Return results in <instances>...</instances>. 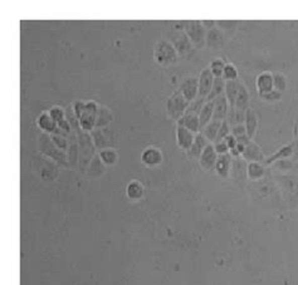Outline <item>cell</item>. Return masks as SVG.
Listing matches in <instances>:
<instances>
[{
  "label": "cell",
  "mask_w": 298,
  "mask_h": 285,
  "mask_svg": "<svg viewBox=\"0 0 298 285\" xmlns=\"http://www.w3.org/2000/svg\"><path fill=\"white\" fill-rule=\"evenodd\" d=\"M37 143H38V151H39L40 155L45 156V157L50 158L52 161H54L58 166H62V167H69L67 160V152L59 150L57 146L54 145V142L50 138V135L44 132H40L37 137Z\"/></svg>",
  "instance_id": "cell-1"
},
{
  "label": "cell",
  "mask_w": 298,
  "mask_h": 285,
  "mask_svg": "<svg viewBox=\"0 0 298 285\" xmlns=\"http://www.w3.org/2000/svg\"><path fill=\"white\" fill-rule=\"evenodd\" d=\"M154 59L158 64L168 67V65L178 63L179 54L173 43L166 39H160L156 42L155 48H154Z\"/></svg>",
  "instance_id": "cell-2"
},
{
  "label": "cell",
  "mask_w": 298,
  "mask_h": 285,
  "mask_svg": "<svg viewBox=\"0 0 298 285\" xmlns=\"http://www.w3.org/2000/svg\"><path fill=\"white\" fill-rule=\"evenodd\" d=\"M184 32L190 39L191 44L196 49H201L206 45V34L208 30L201 24V20H188L184 24Z\"/></svg>",
  "instance_id": "cell-3"
},
{
  "label": "cell",
  "mask_w": 298,
  "mask_h": 285,
  "mask_svg": "<svg viewBox=\"0 0 298 285\" xmlns=\"http://www.w3.org/2000/svg\"><path fill=\"white\" fill-rule=\"evenodd\" d=\"M189 105L190 103L185 100V97L181 94L180 90L176 89L166 101V113H168V116L171 120L178 122L186 113Z\"/></svg>",
  "instance_id": "cell-4"
},
{
  "label": "cell",
  "mask_w": 298,
  "mask_h": 285,
  "mask_svg": "<svg viewBox=\"0 0 298 285\" xmlns=\"http://www.w3.org/2000/svg\"><path fill=\"white\" fill-rule=\"evenodd\" d=\"M98 106L95 101H88L86 102V107L81 117L78 118L80 121V126L83 131L86 132H91L96 128V118H97V111Z\"/></svg>",
  "instance_id": "cell-5"
},
{
  "label": "cell",
  "mask_w": 298,
  "mask_h": 285,
  "mask_svg": "<svg viewBox=\"0 0 298 285\" xmlns=\"http://www.w3.org/2000/svg\"><path fill=\"white\" fill-rule=\"evenodd\" d=\"M37 162L39 163L38 168H39V175L43 181H45V182H52V181H54L55 178L58 177L59 168H58V165L54 161H52L50 158L42 155L37 158Z\"/></svg>",
  "instance_id": "cell-6"
},
{
  "label": "cell",
  "mask_w": 298,
  "mask_h": 285,
  "mask_svg": "<svg viewBox=\"0 0 298 285\" xmlns=\"http://www.w3.org/2000/svg\"><path fill=\"white\" fill-rule=\"evenodd\" d=\"M181 92V94L185 97V100L189 103L193 102L196 97H198V89H199V78L194 77V75H188L181 80L180 85L178 88Z\"/></svg>",
  "instance_id": "cell-7"
},
{
  "label": "cell",
  "mask_w": 298,
  "mask_h": 285,
  "mask_svg": "<svg viewBox=\"0 0 298 285\" xmlns=\"http://www.w3.org/2000/svg\"><path fill=\"white\" fill-rule=\"evenodd\" d=\"M171 43L175 47L179 57H185L186 54H190L194 48L190 39H189L184 30H179L178 33H175L173 35V38H171Z\"/></svg>",
  "instance_id": "cell-8"
},
{
  "label": "cell",
  "mask_w": 298,
  "mask_h": 285,
  "mask_svg": "<svg viewBox=\"0 0 298 285\" xmlns=\"http://www.w3.org/2000/svg\"><path fill=\"white\" fill-rule=\"evenodd\" d=\"M141 162L147 167H156L163 162V152L155 146H148L141 153Z\"/></svg>",
  "instance_id": "cell-9"
},
{
  "label": "cell",
  "mask_w": 298,
  "mask_h": 285,
  "mask_svg": "<svg viewBox=\"0 0 298 285\" xmlns=\"http://www.w3.org/2000/svg\"><path fill=\"white\" fill-rule=\"evenodd\" d=\"M199 89H198V96L201 98H208L209 93H210L211 87H213V83L215 77L213 75L211 70L208 68H204L203 70L199 74Z\"/></svg>",
  "instance_id": "cell-10"
},
{
  "label": "cell",
  "mask_w": 298,
  "mask_h": 285,
  "mask_svg": "<svg viewBox=\"0 0 298 285\" xmlns=\"http://www.w3.org/2000/svg\"><path fill=\"white\" fill-rule=\"evenodd\" d=\"M67 160L70 168H77L80 162V146H78L77 135L72 131L68 137V148H67Z\"/></svg>",
  "instance_id": "cell-11"
},
{
  "label": "cell",
  "mask_w": 298,
  "mask_h": 285,
  "mask_svg": "<svg viewBox=\"0 0 298 285\" xmlns=\"http://www.w3.org/2000/svg\"><path fill=\"white\" fill-rule=\"evenodd\" d=\"M242 158H243L244 161H247L248 163L251 162L263 163L264 160H266V156H264L263 151L261 150V147H259L256 142L251 141L249 145L246 147V150H244L243 155H242Z\"/></svg>",
  "instance_id": "cell-12"
},
{
  "label": "cell",
  "mask_w": 298,
  "mask_h": 285,
  "mask_svg": "<svg viewBox=\"0 0 298 285\" xmlns=\"http://www.w3.org/2000/svg\"><path fill=\"white\" fill-rule=\"evenodd\" d=\"M179 127H184L186 130L191 131L193 133L198 135V133L201 132L200 127V121H199V115L193 112H186L180 120L178 121Z\"/></svg>",
  "instance_id": "cell-13"
},
{
  "label": "cell",
  "mask_w": 298,
  "mask_h": 285,
  "mask_svg": "<svg viewBox=\"0 0 298 285\" xmlns=\"http://www.w3.org/2000/svg\"><path fill=\"white\" fill-rule=\"evenodd\" d=\"M229 115V103L227 100L226 94L219 96L218 98L214 100V113H213V120L216 121H223L228 120Z\"/></svg>",
  "instance_id": "cell-14"
},
{
  "label": "cell",
  "mask_w": 298,
  "mask_h": 285,
  "mask_svg": "<svg viewBox=\"0 0 298 285\" xmlns=\"http://www.w3.org/2000/svg\"><path fill=\"white\" fill-rule=\"evenodd\" d=\"M216 160H218V153L215 152V148H214L213 143L208 145V147L204 150V152L201 153V156L199 157V163H200L201 167L206 171H210L215 168Z\"/></svg>",
  "instance_id": "cell-15"
},
{
  "label": "cell",
  "mask_w": 298,
  "mask_h": 285,
  "mask_svg": "<svg viewBox=\"0 0 298 285\" xmlns=\"http://www.w3.org/2000/svg\"><path fill=\"white\" fill-rule=\"evenodd\" d=\"M195 133L191 131L186 130L184 127H176V141H178V146L184 151H189L193 146L194 140H195Z\"/></svg>",
  "instance_id": "cell-16"
},
{
  "label": "cell",
  "mask_w": 298,
  "mask_h": 285,
  "mask_svg": "<svg viewBox=\"0 0 298 285\" xmlns=\"http://www.w3.org/2000/svg\"><path fill=\"white\" fill-rule=\"evenodd\" d=\"M224 43H226V34L221 29H219L218 27L213 28V29L208 30V34H206V45L211 49H220L224 47Z\"/></svg>",
  "instance_id": "cell-17"
},
{
  "label": "cell",
  "mask_w": 298,
  "mask_h": 285,
  "mask_svg": "<svg viewBox=\"0 0 298 285\" xmlns=\"http://www.w3.org/2000/svg\"><path fill=\"white\" fill-rule=\"evenodd\" d=\"M247 168H248V162L247 161H244L242 157H233V160H232L231 176L234 180H246V178H248Z\"/></svg>",
  "instance_id": "cell-18"
},
{
  "label": "cell",
  "mask_w": 298,
  "mask_h": 285,
  "mask_svg": "<svg viewBox=\"0 0 298 285\" xmlns=\"http://www.w3.org/2000/svg\"><path fill=\"white\" fill-rule=\"evenodd\" d=\"M249 101H251V96H249L248 88L246 87L243 82L239 80L238 82V96H237L236 106H234V110L242 111V112H246L249 108Z\"/></svg>",
  "instance_id": "cell-19"
},
{
  "label": "cell",
  "mask_w": 298,
  "mask_h": 285,
  "mask_svg": "<svg viewBox=\"0 0 298 285\" xmlns=\"http://www.w3.org/2000/svg\"><path fill=\"white\" fill-rule=\"evenodd\" d=\"M258 116H257L256 111L253 108L249 107L246 112V118H244V126H246L247 136H248L251 140H253V137L256 136L257 131H258Z\"/></svg>",
  "instance_id": "cell-20"
},
{
  "label": "cell",
  "mask_w": 298,
  "mask_h": 285,
  "mask_svg": "<svg viewBox=\"0 0 298 285\" xmlns=\"http://www.w3.org/2000/svg\"><path fill=\"white\" fill-rule=\"evenodd\" d=\"M273 88V73L263 72L257 77V90L259 96H264L271 92Z\"/></svg>",
  "instance_id": "cell-21"
},
{
  "label": "cell",
  "mask_w": 298,
  "mask_h": 285,
  "mask_svg": "<svg viewBox=\"0 0 298 285\" xmlns=\"http://www.w3.org/2000/svg\"><path fill=\"white\" fill-rule=\"evenodd\" d=\"M90 133L97 150L102 151L105 148L111 147V140L106 133V128H95Z\"/></svg>",
  "instance_id": "cell-22"
},
{
  "label": "cell",
  "mask_w": 298,
  "mask_h": 285,
  "mask_svg": "<svg viewBox=\"0 0 298 285\" xmlns=\"http://www.w3.org/2000/svg\"><path fill=\"white\" fill-rule=\"evenodd\" d=\"M232 157L231 153H227V155H220L218 156V160H216V165L214 170L216 171L220 177L228 178L231 176V168H232Z\"/></svg>",
  "instance_id": "cell-23"
},
{
  "label": "cell",
  "mask_w": 298,
  "mask_h": 285,
  "mask_svg": "<svg viewBox=\"0 0 298 285\" xmlns=\"http://www.w3.org/2000/svg\"><path fill=\"white\" fill-rule=\"evenodd\" d=\"M106 170H107V166L102 162L100 155H96L95 157H93V160L91 161L90 166L87 167V171H86L85 175L90 178H97L101 177V176L106 172Z\"/></svg>",
  "instance_id": "cell-24"
},
{
  "label": "cell",
  "mask_w": 298,
  "mask_h": 285,
  "mask_svg": "<svg viewBox=\"0 0 298 285\" xmlns=\"http://www.w3.org/2000/svg\"><path fill=\"white\" fill-rule=\"evenodd\" d=\"M292 155H293V143L283 146V147L279 148L277 152H274L273 155H271L269 157H266L263 165H273L277 161L287 160V158L292 157Z\"/></svg>",
  "instance_id": "cell-25"
},
{
  "label": "cell",
  "mask_w": 298,
  "mask_h": 285,
  "mask_svg": "<svg viewBox=\"0 0 298 285\" xmlns=\"http://www.w3.org/2000/svg\"><path fill=\"white\" fill-rule=\"evenodd\" d=\"M112 121L113 115L110 108L102 105L98 106L97 118H96V128H107Z\"/></svg>",
  "instance_id": "cell-26"
},
{
  "label": "cell",
  "mask_w": 298,
  "mask_h": 285,
  "mask_svg": "<svg viewBox=\"0 0 298 285\" xmlns=\"http://www.w3.org/2000/svg\"><path fill=\"white\" fill-rule=\"evenodd\" d=\"M37 125L42 132L48 133V135L54 132L55 128H57V123H55V121L50 117V115L48 112H43L38 116Z\"/></svg>",
  "instance_id": "cell-27"
},
{
  "label": "cell",
  "mask_w": 298,
  "mask_h": 285,
  "mask_svg": "<svg viewBox=\"0 0 298 285\" xmlns=\"http://www.w3.org/2000/svg\"><path fill=\"white\" fill-rule=\"evenodd\" d=\"M145 194V187L142 183L137 180H132L127 183L126 187V195L131 201H138L143 198Z\"/></svg>",
  "instance_id": "cell-28"
},
{
  "label": "cell",
  "mask_w": 298,
  "mask_h": 285,
  "mask_svg": "<svg viewBox=\"0 0 298 285\" xmlns=\"http://www.w3.org/2000/svg\"><path fill=\"white\" fill-rule=\"evenodd\" d=\"M208 145H210V142H209L201 133H198V135L195 136L193 146H191V148L189 150V155L194 158H199L201 156V153L204 152V150L208 147Z\"/></svg>",
  "instance_id": "cell-29"
},
{
  "label": "cell",
  "mask_w": 298,
  "mask_h": 285,
  "mask_svg": "<svg viewBox=\"0 0 298 285\" xmlns=\"http://www.w3.org/2000/svg\"><path fill=\"white\" fill-rule=\"evenodd\" d=\"M247 175L248 178L252 181H259L264 177L266 175V166L263 163L259 162H251L248 163V168H247Z\"/></svg>",
  "instance_id": "cell-30"
},
{
  "label": "cell",
  "mask_w": 298,
  "mask_h": 285,
  "mask_svg": "<svg viewBox=\"0 0 298 285\" xmlns=\"http://www.w3.org/2000/svg\"><path fill=\"white\" fill-rule=\"evenodd\" d=\"M238 80H228L226 84V94L227 100H228L229 103V111L234 110V106H236L237 96H238Z\"/></svg>",
  "instance_id": "cell-31"
},
{
  "label": "cell",
  "mask_w": 298,
  "mask_h": 285,
  "mask_svg": "<svg viewBox=\"0 0 298 285\" xmlns=\"http://www.w3.org/2000/svg\"><path fill=\"white\" fill-rule=\"evenodd\" d=\"M220 126H221L220 121L211 120L210 122H209L208 125H206L205 127L203 128V130H201L200 133L204 136V137L206 138V140L209 141V142L214 143L216 136H218V132H219V128H220Z\"/></svg>",
  "instance_id": "cell-32"
},
{
  "label": "cell",
  "mask_w": 298,
  "mask_h": 285,
  "mask_svg": "<svg viewBox=\"0 0 298 285\" xmlns=\"http://www.w3.org/2000/svg\"><path fill=\"white\" fill-rule=\"evenodd\" d=\"M214 113V101H206L205 105L199 112V121H200V127L203 130L211 120H213Z\"/></svg>",
  "instance_id": "cell-33"
},
{
  "label": "cell",
  "mask_w": 298,
  "mask_h": 285,
  "mask_svg": "<svg viewBox=\"0 0 298 285\" xmlns=\"http://www.w3.org/2000/svg\"><path fill=\"white\" fill-rule=\"evenodd\" d=\"M101 160L106 166H115L118 161V153L115 148L108 147L98 152Z\"/></svg>",
  "instance_id": "cell-34"
},
{
  "label": "cell",
  "mask_w": 298,
  "mask_h": 285,
  "mask_svg": "<svg viewBox=\"0 0 298 285\" xmlns=\"http://www.w3.org/2000/svg\"><path fill=\"white\" fill-rule=\"evenodd\" d=\"M226 84L227 82L224 80L223 77L215 78L213 83V87H211V90L210 93H209L206 101H214L215 98H218L219 96L224 94V92H226Z\"/></svg>",
  "instance_id": "cell-35"
},
{
  "label": "cell",
  "mask_w": 298,
  "mask_h": 285,
  "mask_svg": "<svg viewBox=\"0 0 298 285\" xmlns=\"http://www.w3.org/2000/svg\"><path fill=\"white\" fill-rule=\"evenodd\" d=\"M226 64L227 63L224 62L221 58H215V59L210 63V65H209V69L211 70L214 77L220 78L223 77V72H224V68H226Z\"/></svg>",
  "instance_id": "cell-36"
},
{
  "label": "cell",
  "mask_w": 298,
  "mask_h": 285,
  "mask_svg": "<svg viewBox=\"0 0 298 285\" xmlns=\"http://www.w3.org/2000/svg\"><path fill=\"white\" fill-rule=\"evenodd\" d=\"M273 88L278 92H284L287 89V78L282 73H274L273 74Z\"/></svg>",
  "instance_id": "cell-37"
},
{
  "label": "cell",
  "mask_w": 298,
  "mask_h": 285,
  "mask_svg": "<svg viewBox=\"0 0 298 285\" xmlns=\"http://www.w3.org/2000/svg\"><path fill=\"white\" fill-rule=\"evenodd\" d=\"M223 78L226 82H228V80H238V69L236 68V65L232 64V63H227L223 72Z\"/></svg>",
  "instance_id": "cell-38"
},
{
  "label": "cell",
  "mask_w": 298,
  "mask_h": 285,
  "mask_svg": "<svg viewBox=\"0 0 298 285\" xmlns=\"http://www.w3.org/2000/svg\"><path fill=\"white\" fill-rule=\"evenodd\" d=\"M272 166H273L274 170L281 171V172L286 173L294 167V162L292 160H288V158H287V160L277 161V162H274Z\"/></svg>",
  "instance_id": "cell-39"
},
{
  "label": "cell",
  "mask_w": 298,
  "mask_h": 285,
  "mask_svg": "<svg viewBox=\"0 0 298 285\" xmlns=\"http://www.w3.org/2000/svg\"><path fill=\"white\" fill-rule=\"evenodd\" d=\"M48 113H49L50 117L55 121L57 125L59 122H62L63 120H65V110H63L59 106H53V107L48 111Z\"/></svg>",
  "instance_id": "cell-40"
},
{
  "label": "cell",
  "mask_w": 298,
  "mask_h": 285,
  "mask_svg": "<svg viewBox=\"0 0 298 285\" xmlns=\"http://www.w3.org/2000/svg\"><path fill=\"white\" fill-rule=\"evenodd\" d=\"M50 138H52V141L54 142V145L57 146L59 150L64 151V152H67V148H68V137H64V136H60L58 135V133H50Z\"/></svg>",
  "instance_id": "cell-41"
},
{
  "label": "cell",
  "mask_w": 298,
  "mask_h": 285,
  "mask_svg": "<svg viewBox=\"0 0 298 285\" xmlns=\"http://www.w3.org/2000/svg\"><path fill=\"white\" fill-rule=\"evenodd\" d=\"M231 125H229L228 121H223L221 122V126L220 128H219V132H218V136H216L215 141H214V143L216 142H220V141H224L227 137H228L229 135H231Z\"/></svg>",
  "instance_id": "cell-42"
},
{
  "label": "cell",
  "mask_w": 298,
  "mask_h": 285,
  "mask_svg": "<svg viewBox=\"0 0 298 285\" xmlns=\"http://www.w3.org/2000/svg\"><path fill=\"white\" fill-rule=\"evenodd\" d=\"M205 103H206V98H201L198 96L193 102H190L186 112H193V113H196V115H199V112H200V110L203 108V106L205 105Z\"/></svg>",
  "instance_id": "cell-43"
},
{
  "label": "cell",
  "mask_w": 298,
  "mask_h": 285,
  "mask_svg": "<svg viewBox=\"0 0 298 285\" xmlns=\"http://www.w3.org/2000/svg\"><path fill=\"white\" fill-rule=\"evenodd\" d=\"M216 27L219 28V29H221L224 32V34H231V33L234 32V29H236L237 27V22H234V20H219V22H216Z\"/></svg>",
  "instance_id": "cell-44"
},
{
  "label": "cell",
  "mask_w": 298,
  "mask_h": 285,
  "mask_svg": "<svg viewBox=\"0 0 298 285\" xmlns=\"http://www.w3.org/2000/svg\"><path fill=\"white\" fill-rule=\"evenodd\" d=\"M262 98H263L264 101H267V102L274 103V102H278V101H281L282 93L278 92V90H276V89H272L271 92H268L267 94L262 96Z\"/></svg>",
  "instance_id": "cell-45"
},
{
  "label": "cell",
  "mask_w": 298,
  "mask_h": 285,
  "mask_svg": "<svg viewBox=\"0 0 298 285\" xmlns=\"http://www.w3.org/2000/svg\"><path fill=\"white\" fill-rule=\"evenodd\" d=\"M213 146H214V148H215V152L218 153V156L227 155V153H229V147H228V145H227L226 141H220V142L213 143Z\"/></svg>",
  "instance_id": "cell-46"
},
{
  "label": "cell",
  "mask_w": 298,
  "mask_h": 285,
  "mask_svg": "<svg viewBox=\"0 0 298 285\" xmlns=\"http://www.w3.org/2000/svg\"><path fill=\"white\" fill-rule=\"evenodd\" d=\"M72 107H73V111H74V115L77 116V118L81 117V115L83 113V111H85V107H86V102L85 101H74V102L72 103Z\"/></svg>",
  "instance_id": "cell-47"
},
{
  "label": "cell",
  "mask_w": 298,
  "mask_h": 285,
  "mask_svg": "<svg viewBox=\"0 0 298 285\" xmlns=\"http://www.w3.org/2000/svg\"><path fill=\"white\" fill-rule=\"evenodd\" d=\"M231 135H233L234 137H241V136L247 135L246 126H244V123H243V125L232 126V128H231Z\"/></svg>",
  "instance_id": "cell-48"
},
{
  "label": "cell",
  "mask_w": 298,
  "mask_h": 285,
  "mask_svg": "<svg viewBox=\"0 0 298 285\" xmlns=\"http://www.w3.org/2000/svg\"><path fill=\"white\" fill-rule=\"evenodd\" d=\"M227 142V145H228V147H229V151L232 150V148H234L236 147V145H237V137H234L233 135H229L228 137L226 138V140H224Z\"/></svg>",
  "instance_id": "cell-49"
},
{
  "label": "cell",
  "mask_w": 298,
  "mask_h": 285,
  "mask_svg": "<svg viewBox=\"0 0 298 285\" xmlns=\"http://www.w3.org/2000/svg\"><path fill=\"white\" fill-rule=\"evenodd\" d=\"M201 24L204 25V28H205L206 30H210L216 27L215 20H201Z\"/></svg>",
  "instance_id": "cell-50"
},
{
  "label": "cell",
  "mask_w": 298,
  "mask_h": 285,
  "mask_svg": "<svg viewBox=\"0 0 298 285\" xmlns=\"http://www.w3.org/2000/svg\"><path fill=\"white\" fill-rule=\"evenodd\" d=\"M292 161L293 162H298V138L293 142V155H292Z\"/></svg>",
  "instance_id": "cell-51"
},
{
  "label": "cell",
  "mask_w": 298,
  "mask_h": 285,
  "mask_svg": "<svg viewBox=\"0 0 298 285\" xmlns=\"http://www.w3.org/2000/svg\"><path fill=\"white\" fill-rule=\"evenodd\" d=\"M294 133H296V138H298V117L296 120V125H294Z\"/></svg>",
  "instance_id": "cell-52"
},
{
  "label": "cell",
  "mask_w": 298,
  "mask_h": 285,
  "mask_svg": "<svg viewBox=\"0 0 298 285\" xmlns=\"http://www.w3.org/2000/svg\"><path fill=\"white\" fill-rule=\"evenodd\" d=\"M293 168H294V170H296L297 172H298V162L294 163V167H293Z\"/></svg>",
  "instance_id": "cell-53"
}]
</instances>
